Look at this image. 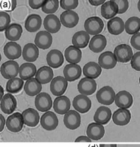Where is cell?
Returning a JSON list of instances; mask_svg holds the SVG:
<instances>
[{"label": "cell", "instance_id": "obj_2", "mask_svg": "<svg viewBox=\"0 0 140 147\" xmlns=\"http://www.w3.org/2000/svg\"><path fill=\"white\" fill-rule=\"evenodd\" d=\"M116 95L115 91L111 86H106L98 91L96 97L100 103L110 105L115 100Z\"/></svg>", "mask_w": 140, "mask_h": 147}, {"label": "cell", "instance_id": "obj_28", "mask_svg": "<svg viewBox=\"0 0 140 147\" xmlns=\"http://www.w3.org/2000/svg\"><path fill=\"white\" fill-rule=\"evenodd\" d=\"M83 75L86 78L92 79H96L101 75L102 68L100 65L94 61H90L86 63L83 69Z\"/></svg>", "mask_w": 140, "mask_h": 147}, {"label": "cell", "instance_id": "obj_16", "mask_svg": "<svg viewBox=\"0 0 140 147\" xmlns=\"http://www.w3.org/2000/svg\"><path fill=\"white\" fill-rule=\"evenodd\" d=\"M79 18L78 14L73 11H66L60 15L61 24L67 28H73L78 24Z\"/></svg>", "mask_w": 140, "mask_h": 147}, {"label": "cell", "instance_id": "obj_6", "mask_svg": "<svg viewBox=\"0 0 140 147\" xmlns=\"http://www.w3.org/2000/svg\"><path fill=\"white\" fill-rule=\"evenodd\" d=\"M35 105L38 111L41 112H47L52 107V99L48 93L46 92L40 93L35 98Z\"/></svg>", "mask_w": 140, "mask_h": 147}, {"label": "cell", "instance_id": "obj_9", "mask_svg": "<svg viewBox=\"0 0 140 147\" xmlns=\"http://www.w3.org/2000/svg\"><path fill=\"white\" fill-rule=\"evenodd\" d=\"M40 123L43 129L47 131H53L56 129L59 124L57 116L53 111L44 113L41 117Z\"/></svg>", "mask_w": 140, "mask_h": 147}, {"label": "cell", "instance_id": "obj_49", "mask_svg": "<svg viewBox=\"0 0 140 147\" xmlns=\"http://www.w3.org/2000/svg\"><path fill=\"white\" fill-rule=\"evenodd\" d=\"M0 120H1V122H0V132H2L3 129L5 128V123H6V121L5 120V117L3 116L2 114H0Z\"/></svg>", "mask_w": 140, "mask_h": 147}, {"label": "cell", "instance_id": "obj_48", "mask_svg": "<svg viewBox=\"0 0 140 147\" xmlns=\"http://www.w3.org/2000/svg\"><path fill=\"white\" fill-rule=\"evenodd\" d=\"M89 2L92 6H98L105 3V0H89Z\"/></svg>", "mask_w": 140, "mask_h": 147}, {"label": "cell", "instance_id": "obj_29", "mask_svg": "<svg viewBox=\"0 0 140 147\" xmlns=\"http://www.w3.org/2000/svg\"><path fill=\"white\" fill-rule=\"evenodd\" d=\"M22 55L25 61L33 62L36 61L39 56V49L36 45L29 43L25 45Z\"/></svg>", "mask_w": 140, "mask_h": 147}, {"label": "cell", "instance_id": "obj_26", "mask_svg": "<svg viewBox=\"0 0 140 147\" xmlns=\"http://www.w3.org/2000/svg\"><path fill=\"white\" fill-rule=\"evenodd\" d=\"M112 117V111L109 108L101 106L98 108L96 111L94 116V120L101 125H106L110 121Z\"/></svg>", "mask_w": 140, "mask_h": 147}, {"label": "cell", "instance_id": "obj_27", "mask_svg": "<svg viewBox=\"0 0 140 147\" xmlns=\"http://www.w3.org/2000/svg\"><path fill=\"white\" fill-rule=\"evenodd\" d=\"M53 76V69L48 66H43L37 70L35 78L41 84L44 85L52 81Z\"/></svg>", "mask_w": 140, "mask_h": 147}, {"label": "cell", "instance_id": "obj_44", "mask_svg": "<svg viewBox=\"0 0 140 147\" xmlns=\"http://www.w3.org/2000/svg\"><path fill=\"white\" fill-rule=\"evenodd\" d=\"M130 64L131 67L134 70L140 71V51L134 54Z\"/></svg>", "mask_w": 140, "mask_h": 147}, {"label": "cell", "instance_id": "obj_45", "mask_svg": "<svg viewBox=\"0 0 140 147\" xmlns=\"http://www.w3.org/2000/svg\"><path fill=\"white\" fill-rule=\"evenodd\" d=\"M130 43L134 49L140 51V32L133 35L130 40Z\"/></svg>", "mask_w": 140, "mask_h": 147}, {"label": "cell", "instance_id": "obj_19", "mask_svg": "<svg viewBox=\"0 0 140 147\" xmlns=\"http://www.w3.org/2000/svg\"><path fill=\"white\" fill-rule=\"evenodd\" d=\"M44 29L49 33H57L61 29V22L59 18L54 14H49L44 19Z\"/></svg>", "mask_w": 140, "mask_h": 147}, {"label": "cell", "instance_id": "obj_34", "mask_svg": "<svg viewBox=\"0 0 140 147\" xmlns=\"http://www.w3.org/2000/svg\"><path fill=\"white\" fill-rule=\"evenodd\" d=\"M107 45V39L102 35H98L92 37L89 45V49L94 53H100L104 51Z\"/></svg>", "mask_w": 140, "mask_h": 147}, {"label": "cell", "instance_id": "obj_33", "mask_svg": "<svg viewBox=\"0 0 140 147\" xmlns=\"http://www.w3.org/2000/svg\"><path fill=\"white\" fill-rule=\"evenodd\" d=\"M42 84H41L36 78H32L27 80L24 87L25 93L30 97L37 96L42 91Z\"/></svg>", "mask_w": 140, "mask_h": 147}, {"label": "cell", "instance_id": "obj_17", "mask_svg": "<svg viewBox=\"0 0 140 147\" xmlns=\"http://www.w3.org/2000/svg\"><path fill=\"white\" fill-rule=\"evenodd\" d=\"M71 108L70 99L65 96H61L55 98L53 103V109L59 115L66 114Z\"/></svg>", "mask_w": 140, "mask_h": 147}, {"label": "cell", "instance_id": "obj_54", "mask_svg": "<svg viewBox=\"0 0 140 147\" xmlns=\"http://www.w3.org/2000/svg\"><path fill=\"white\" fill-rule=\"evenodd\" d=\"M139 82H140V78H139Z\"/></svg>", "mask_w": 140, "mask_h": 147}, {"label": "cell", "instance_id": "obj_39", "mask_svg": "<svg viewBox=\"0 0 140 147\" xmlns=\"http://www.w3.org/2000/svg\"><path fill=\"white\" fill-rule=\"evenodd\" d=\"M125 30L129 35H134L140 30V18L132 17L128 19L125 23Z\"/></svg>", "mask_w": 140, "mask_h": 147}, {"label": "cell", "instance_id": "obj_52", "mask_svg": "<svg viewBox=\"0 0 140 147\" xmlns=\"http://www.w3.org/2000/svg\"><path fill=\"white\" fill-rule=\"evenodd\" d=\"M5 96L4 94V90L2 86H1V99L3 97V96Z\"/></svg>", "mask_w": 140, "mask_h": 147}, {"label": "cell", "instance_id": "obj_46", "mask_svg": "<svg viewBox=\"0 0 140 147\" xmlns=\"http://www.w3.org/2000/svg\"><path fill=\"white\" fill-rule=\"evenodd\" d=\"M47 0H38V1H33V0H29V6L31 8L33 9H38L40 8H42L43 5L45 4Z\"/></svg>", "mask_w": 140, "mask_h": 147}, {"label": "cell", "instance_id": "obj_15", "mask_svg": "<svg viewBox=\"0 0 140 147\" xmlns=\"http://www.w3.org/2000/svg\"><path fill=\"white\" fill-rule=\"evenodd\" d=\"M131 114L128 109L119 108L116 110L112 116V120L115 124L120 126H124L130 123Z\"/></svg>", "mask_w": 140, "mask_h": 147}, {"label": "cell", "instance_id": "obj_30", "mask_svg": "<svg viewBox=\"0 0 140 147\" xmlns=\"http://www.w3.org/2000/svg\"><path fill=\"white\" fill-rule=\"evenodd\" d=\"M107 27L109 32L113 35H118L124 31L125 24L122 19L116 17L110 19L107 22Z\"/></svg>", "mask_w": 140, "mask_h": 147}, {"label": "cell", "instance_id": "obj_50", "mask_svg": "<svg viewBox=\"0 0 140 147\" xmlns=\"http://www.w3.org/2000/svg\"><path fill=\"white\" fill-rule=\"evenodd\" d=\"M11 6H10L11 9H10L9 12L13 11L17 6V1L14 0V1H11Z\"/></svg>", "mask_w": 140, "mask_h": 147}, {"label": "cell", "instance_id": "obj_24", "mask_svg": "<svg viewBox=\"0 0 140 147\" xmlns=\"http://www.w3.org/2000/svg\"><path fill=\"white\" fill-rule=\"evenodd\" d=\"M47 61L50 67L56 69L60 67L64 63V56L60 51L52 49L47 55Z\"/></svg>", "mask_w": 140, "mask_h": 147}, {"label": "cell", "instance_id": "obj_13", "mask_svg": "<svg viewBox=\"0 0 140 147\" xmlns=\"http://www.w3.org/2000/svg\"><path fill=\"white\" fill-rule=\"evenodd\" d=\"M115 102L118 108L128 109L132 106L134 102V99L130 92L123 90L116 94Z\"/></svg>", "mask_w": 140, "mask_h": 147}, {"label": "cell", "instance_id": "obj_18", "mask_svg": "<svg viewBox=\"0 0 140 147\" xmlns=\"http://www.w3.org/2000/svg\"><path fill=\"white\" fill-rule=\"evenodd\" d=\"M64 78L67 81L72 82L78 80L82 75V69L78 64H69L66 65L63 70Z\"/></svg>", "mask_w": 140, "mask_h": 147}, {"label": "cell", "instance_id": "obj_35", "mask_svg": "<svg viewBox=\"0 0 140 147\" xmlns=\"http://www.w3.org/2000/svg\"><path fill=\"white\" fill-rule=\"evenodd\" d=\"M65 59L70 64H78L82 59L81 50L74 46H70L64 52Z\"/></svg>", "mask_w": 140, "mask_h": 147}, {"label": "cell", "instance_id": "obj_22", "mask_svg": "<svg viewBox=\"0 0 140 147\" xmlns=\"http://www.w3.org/2000/svg\"><path fill=\"white\" fill-rule=\"evenodd\" d=\"M119 8L115 1L111 0L106 2L101 7V14L104 18L109 20L113 18L118 14Z\"/></svg>", "mask_w": 140, "mask_h": 147}, {"label": "cell", "instance_id": "obj_8", "mask_svg": "<svg viewBox=\"0 0 140 147\" xmlns=\"http://www.w3.org/2000/svg\"><path fill=\"white\" fill-rule=\"evenodd\" d=\"M78 91L85 96H90L94 93L97 89L96 82L90 78H84L80 80L78 84Z\"/></svg>", "mask_w": 140, "mask_h": 147}, {"label": "cell", "instance_id": "obj_5", "mask_svg": "<svg viewBox=\"0 0 140 147\" xmlns=\"http://www.w3.org/2000/svg\"><path fill=\"white\" fill-rule=\"evenodd\" d=\"M19 65L17 61H8L3 63L1 67V74L7 80L16 78L19 73Z\"/></svg>", "mask_w": 140, "mask_h": 147}, {"label": "cell", "instance_id": "obj_53", "mask_svg": "<svg viewBox=\"0 0 140 147\" xmlns=\"http://www.w3.org/2000/svg\"><path fill=\"white\" fill-rule=\"evenodd\" d=\"M137 8H138V10L139 11V12H140V0L138 1V3H137Z\"/></svg>", "mask_w": 140, "mask_h": 147}, {"label": "cell", "instance_id": "obj_47", "mask_svg": "<svg viewBox=\"0 0 140 147\" xmlns=\"http://www.w3.org/2000/svg\"><path fill=\"white\" fill-rule=\"evenodd\" d=\"M75 142H91V140L88 136H80L76 138Z\"/></svg>", "mask_w": 140, "mask_h": 147}, {"label": "cell", "instance_id": "obj_51", "mask_svg": "<svg viewBox=\"0 0 140 147\" xmlns=\"http://www.w3.org/2000/svg\"><path fill=\"white\" fill-rule=\"evenodd\" d=\"M99 147H117L116 144H100Z\"/></svg>", "mask_w": 140, "mask_h": 147}, {"label": "cell", "instance_id": "obj_7", "mask_svg": "<svg viewBox=\"0 0 140 147\" xmlns=\"http://www.w3.org/2000/svg\"><path fill=\"white\" fill-rule=\"evenodd\" d=\"M68 82L65 78L58 76L51 81L50 89L52 93L55 96H61L67 90Z\"/></svg>", "mask_w": 140, "mask_h": 147}, {"label": "cell", "instance_id": "obj_4", "mask_svg": "<svg viewBox=\"0 0 140 147\" xmlns=\"http://www.w3.org/2000/svg\"><path fill=\"white\" fill-rule=\"evenodd\" d=\"M114 55L117 61L122 63L131 61L134 55L131 47L127 44H121L117 46L114 50Z\"/></svg>", "mask_w": 140, "mask_h": 147}, {"label": "cell", "instance_id": "obj_12", "mask_svg": "<svg viewBox=\"0 0 140 147\" xmlns=\"http://www.w3.org/2000/svg\"><path fill=\"white\" fill-rule=\"evenodd\" d=\"M1 110L6 114L13 113L17 107V101L15 97L11 93H7L1 100Z\"/></svg>", "mask_w": 140, "mask_h": 147}, {"label": "cell", "instance_id": "obj_21", "mask_svg": "<svg viewBox=\"0 0 140 147\" xmlns=\"http://www.w3.org/2000/svg\"><path fill=\"white\" fill-rule=\"evenodd\" d=\"M5 56L11 61L18 59L21 55V47L18 43L15 42H9L6 43L3 49Z\"/></svg>", "mask_w": 140, "mask_h": 147}, {"label": "cell", "instance_id": "obj_3", "mask_svg": "<svg viewBox=\"0 0 140 147\" xmlns=\"http://www.w3.org/2000/svg\"><path fill=\"white\" fill-rule=\"evenodd\" d=\"M24 119L19 112H16L7 117L6 120L7 129L13 133H18L21 131L24 126Z\"/></svg>", "mask_w": 140, "mask_h": 147}, {"label": "cell", "instance_id": "obj_43", "mask_svg": "<svg viewBox=\"0 0 140 147\" xmlns=\"http://www.w3.org/2000/svg\"><path fill=\"white\" fill-rule=\"evenodd\" d=\"M115 2L117 4L119 11L118 14H121L126 12L129 7V3L127 0H115Z\"/></svg>", "mask_w": 140, "mask_h": 147}, {"label": "cell", "instance_id": "obj_36", "mask_svg": "<svg viewBox=\"0 0 140 147\" xmlns=\"http://www.w3.org/2000/svg\"><path fill=\"white\" fill-rule=\"evenodd\" d=\"M23 33L22 26L19 24L13 23L7 28L5 31V36L11 42L18 41Z\"/></svg>", "mask_w": 140, "mask_h": 147}, {"label": "cell", "instance_id": "obj_1", "mask_svg": "<svg viewBox=\"0 0 140 147\" xmlns=\"http://www.w3.org/2000/svg\"><path fill=\"white\" fill-rule=\"evenodd\" d=\"M85 31L91 35H98L104 28V22L98 17H92L87 19L84 23Z\"/></svg>", "mask_w": 140, "mask_h": 147}, {"label": "cell", "instance_id": "obj_42", "mask_svg": "<svg viewBox=\"0 0 140 147\" xmlns=\"http://www.w3.org/2000/svg\"><path fill=\"white\" fill-rule=\"evenodd\" d=\"M60 3L62 9L66 11H72L78 7L79 1L78 0H61Z\"/></svg>", "mask_w": 140, "mask_h": 147}, {"label": "cell", "instance_id": "obj_40", "mask_svg": "<svg viewBox=\"0 0 140 147\" xmlns=\"http://www.w3.org/2000/svg\"><path fill=\"white\" fill-rule=\"evenodd\" d=\"M59 7V1L58 0H47L42 10L46 14H53L57 11Z\"/></svg>", "mask_w": 140, "mask_h": 147}, {"label": "cell", "instance_id": "obj_20", "mask_svg": "<svg viewBox=\"0 0 140 147\" xmlns=\"http://www.w3.org/2000/svg\"><path fill=\"white\" fill-rule=\"evenodd\" d=\"M86 133L87 136L92 140L98 141L104 137L105 129L102 125L92 123L88 126Z\"/></svg>", "mask_w": 140, "mask_h": 147}, {"label": "cell", "instance_id": "obj_11", "mask_svg": "<svg viewBox=\"0 0 140 147\" xmlns=\"http://www.w3.org/2000/svg\"><path fill=\"white\" fill-rule=\"evenodd\" d=\"M64 123L67 129L71 130L78 129L81 123L79 113L75 110H69L64 117Z\"/></svg>", "mask_w": 140, "mask_h": 147}, {"label": "cell", "instance_id": "obj_23", "mask_svg": "<svg viewBox=\"0 0 140 147\" xmlns=\"http://www.w3.org/2000/svg\"><path fill=\"white\" fill-rule=\"evenodd\" d=\"M117 61L116 57L112 52L106 51L102 53L98 57V64L104 69H111L116 67Z\"/></svg>", "mask_w": 140, "mask_h": 147}, {"label": "cell", "instance_id": "obj_10", "mask_svg": "<svg viewBox=\"0 0 140 147\" xmlns=\"http://www.w3.org/2000/svg\"><path fill=\"white\" fill-rule=\"evenodd\" d=\"M72 105L73 108L78 112L84 114L91 109L92 104L91 100L86 96L79 94L73 99Z\"/></svg>", "mask_w": 140, "mask_h": 147}, {"label": "cell", "instance_id": "obj_37", "mask_svg": "<svg viewBox=\"0 0 140 147\" xmlns=\"http://www.w3.org/2000/svg\"><path fill=\"white\" fill-rule=\"evenodd\" d=\"M37 73L36 67L31 63L22 64L19 68V76L23 80L32 79Z\"/></svg>", "mask_w": 140, "mask_h": 147}, {"label": "cell", "instance_id": "obj_41", "mask_svg": "<svg viewBox=\"0 0 140 147\" xmlns=\"http://www.w3.org/2000/svg\"><path fill=\"white\" fill-rule=\"evenodd\" d=\"M10 16L7 13L1 11L0 12V31L2 32L10 25L11 23Z\"/></svg>", "mask_w": 140, "mask_h": 147}, {"label": "cell", "instance_id": "obj_32", "mask_svg": "<svg viewBox=\"0 0 140 147\" xmlns=\"http://www.w3.org/2000/svg\"><path fill=\"white\" fill-rule=\"evenodd\" d=\"M89 34L85 31H79L76 32L72 37V42L74 46L78 49H84L89 42Z\"/></svg>", "mask_w": 140, "mask_h": 147}, {"label": "cell", "instance_id": "obj_38", "mask_svg": "<svg viewBox=\"0 0 140 147\" xmlns=\"http://www.w3.org/2000/svg\"><path fill=\"white\" fill-rule=\"evenodd\" d=\"M24 81L18 78H15L7 81L6 86L7 92L11 94H15L20 92L24 86Z\"/></svg>", "mask_w": 140, "mask_h": 147}, {"label": "cell", "instance_id": "obj_31", "mask_svg": "<svg viewBox=\"0 0 140 147\" xmlns=\"http://www.w3.org/2000/svg\"><path fill=\"white\" fill-rule=\"evenodd\" d=\"M42 25V18L40 16L32 14L29 16L25 20V28L30 32H35L38 30Z\"/></svg>", "mask_w": 140, "mask_h": 147}, {"label": "cell", "instance_id": "obj_14", "mask_svg": "<svg viewBox=\"0 0 140 147\" xmlns=\"http://www.w3.org/2000/svg\"><path fill=\"white\" fill-rule=\"evenodd\" d=\"M52 36L47 31H39L35 38V45L40 49H48L52 46Z\"/></svg>", "mask_w": 140, "mask_h": 147}, {"label": "cell", "instance_id": "obj_25", "mask_svg": "<svg viewBox=\"0 0 140 147\" xmlns=\"http://www.w3.org/2000/svg\"><path fill=\"white\" fill-rule=\"evenodd\" d=\"M25 125L33 127L36 126L40 122V115L37 110L33 108H28L22 113Z\"/></svg>", "mask_w": 140, "mask_h": 147}]
</instances>
